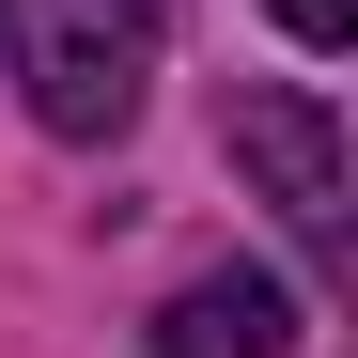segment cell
I'll list each match as a JSON object with an SVG mask.
<instances>
[{
    "label": "cell",
    "instance_id": "obj_1",
    "mask_svg": "<svg viewBox=\"0 0 358 358\" xmlns=\"http://www.w3.org/2000/svg\"><path fill=\"white\" fill-rule=\"evenodd\" d=\"M0 31H16V78H31L47 141H125L141 125V16H109V0H0Z\"/></svg>",
    "mask_w": 358,
    "mask_h": 358
},
{
    "label": "cell",
    "instance_id": "obj_2",
    "mask_svg": "<svg viewBox=\"0 0 358 358\" xmlns=\"http://www.w3.org/2000/svg\"><path fill=\"white\" fill-rule=\"evenodd\" d=\"M218 141H234V171L312 234H343V125H327V94H296V78H234V109H218Z\"/></svg>",
    "mask_w": 358,
    "mask_h": 358
},
{
    "label": "cell",
    "instance_id": "obj_3",
    "mask_svg": "<svg viewBox=\"0 0 358 358\" xmlns=\"http://www.w3.org/2000/svg\"><path fill=\"white\" fill-rule=\"evenodd\" d=\"M156 358H296V296L250 280V265H234V280H187L156 312Z\"/></svg>",
    "mask_w": 358,
    "mask_h": 358
},
{
    "label": "cell",
    "instance_id": "obj_4",
    "mask_svg": "<svg viewBox=\"0 0 358 358\" xmlns=\"http://www.w3.org/2000/svg\"><path fill=\"white\" fill-rule=\"evenodd\" d=\"M280 31H296V47H343V31H358V0H280Z\"/></svg>",
    "mask_w": 358,
    "mask_h": 358
}]
</instances>
